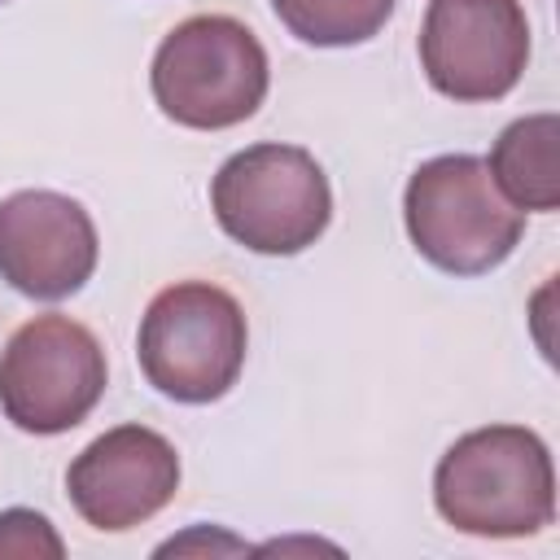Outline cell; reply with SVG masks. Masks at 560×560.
I'll use <instances>...</instances> for the list:
<instances>
[{"instance_id":"4fadbf2b","label":"cell","mask_w":560,"mask_h":560,"mask_svg":"<svg viewBox=\"0 0 560 560\" xmlns=\"http://www.w3.org/2000/svg\"><path fill=\"white\" fill-rule=\"evenodd\" d=\"M0 4H4V0H0Z\"/></svg>"},{"instance_id":"5b68a950","label":"cell","mask_w":560,"mask_h":560,"mask_svg":"<svg viewBox=\"0 0 560 560\" xmlns=\"http://www.w3.org/2000/svg\"><path fill=\"white\" fill-rule=\"evenodd\" d=\"M210 206L219 228L254 254H302L332 219L328 175L298 144L232 153L210 184Z\"/></svg>"},{"instance_id":"7c38bea8","label":"cell","mask_w":560,"mask_h":560,"mask_svg":"<svg viewBox=\"0 0 560 560\" xmlns=\"http://www.w3.org/2000/svg\"><path fill=\"white\" fill-rule=\"evenodd\" d=\"M61 538L52 534V525L39 516V512H26V508H9L0 512V556H18V560H31V556H61Z\"/></svg>"},{"instance_id":"7a4b0ae2","label":"cell","mask_w":560,"mask_h":560,"mask_svg":"<svg viewBox=\"0 0 560 560\" xmlns=\"http://www.w3.org/2000/svg\"><path fill=\"white\" fill-rule=\"evenodd\" d=\"M158 109L192 131H223L245 122L267 96V52L258 35L223 13L179 22L153 52Z\"/></svg>"},{"instance_id":"9c48e42d","label":"cell","mask_w":560,"mask_h":560,"mask_svg":"<svg viewBox=\"0 0 560 560\" xmlns=\"http://www.w3.org/2000/svg\"><path fill=\"white\" fill-rule=\"evenodd\" d=\"M96 271V228L88 210L61 192L26 188L0 201V276L35 298L61 302Z\"/></svg>"},{"instance_id":"8992f818","label":"cell","mask_w":560,"mask_h":560,"mask_svg":"<svg viewBox=\"0 0 560 560\" xmlns=\"http://www.w3.org/2000/svg\"><path fill=\"white\" fill-rule=\"evenodd\" d=\"M105 394V350L70 315H35L0 354V407L22 433H66Z\"/></svg>"},{"instance_id":"ba28073f","label":"cell","mask_w":560,"mask_h":560,"mask_svg":"<svg viewBox=\"0 0 560 560\" xmlns=\"http://www.w3.org/2000/svg\"><path fill=\"white\" fill-rule=\"evenodd\" d=\"M66 490L88 525L118 534L175 499L179 455L162 433L144 424H118L79 451L66 472Z\"/></svg>"},{"instance_id":"52a82bcc","label":"cell","mask_w":560,"mask_h":560,"mask_svg":"<svg viewBox=\"0 0 560 560\" xmlns=\"http://www.w3.org/2000/svg\"><path fill=\"white\" fill-rule=\"evenodd\" d=\"M529 61V22L521 0H429L420 26V66L451 101L508 96Z\"/></svg>"},{"instance_id":"277c9868","label":"cell","mask_w":560,"mask_h":560,"mask_svg":"<svg viewBox=\"0 0 560 560\" xmlns=\"http://www.w3.org/2000/svg\"><path fill=\"white\" fill-rule=\"evenodd\" d=\"M245 315L236 298L219 284L184 280L162 289L136 337L140 372L149 385L175 402H214L223 398L245 363Z\"/></svg>"},{"instance_id":"30bf717a","label":"cell","mask_w":560,"mask_h":560,"mask_svg":"<svg viewBox=\"0 0 560 560\" xmlns=\"http://www.w3.org/2000/svg\"><path fill=\"white\" fill-rule=\"evenodd\" d=\"M560 118L534 114L503 127L490 153V179L516 210H556L560 206Z\"/></svg>"},{"instance_id":"8fae6325","label":"cell","mask_w":560,"mask_h":560,"mask_svg":"<svg viewBox=\"0 0 560 560\" xmlns=\"http://www.w3.org/2000/svg\"><path fill=\"white\" fill-rule=\"evenodd\" d=\"M276 18L315 48L368 44L394 13V0H271Z\"/></svg>"},{"instance_id":"6da1fadb","label":"cell","mask_w":560,"mask_h":560,"mask_svg":"<svg viewBox=\"0 0 560 560\" xmlns=\"http://www.w3.org/2000/svg\"><path fill=\"white\" fill-rule=\"evenodd\" d=\"M433 503L446 525L477 538L538 534L556 512L551 455L534 429H472L438 459Z\"/></svg>"},{"instance_id":"3957f363","label":"cell","mask_w":560,"mask_h":560,"mask_svg":"<svg viewBox=\"0 0 560 560\" xmlns=\"http://www.w3.org/2000/svg\"><path fill=\"white\" fill-rule=\"evenodd\" d=\"M402 219L416 254L451 276H481L499 267L525 232V214L499 192L490 166L472 153L424 162L407 179Z\"/></svg>"}]
</instances>
